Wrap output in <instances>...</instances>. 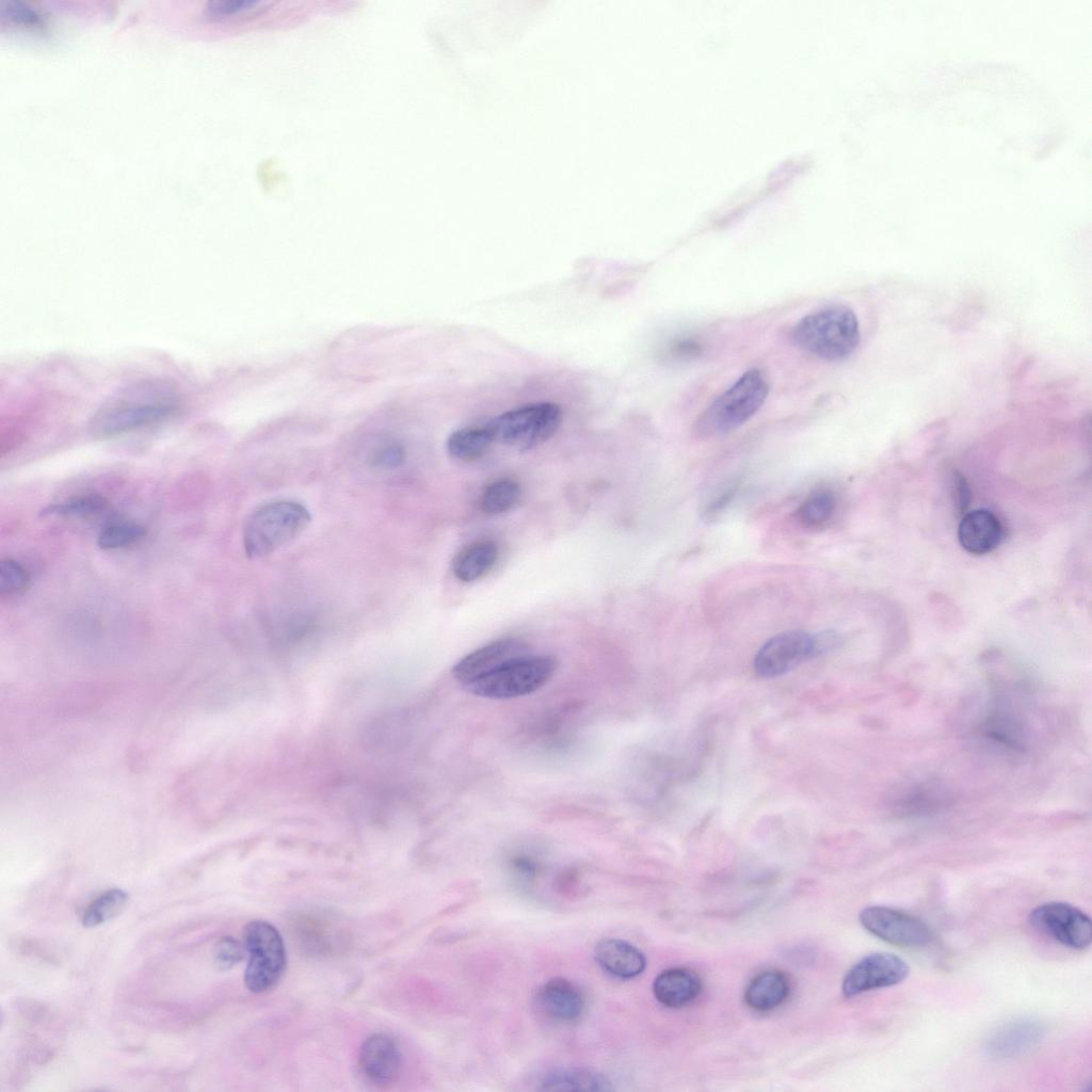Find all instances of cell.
<instances>
[{"label": "cell", "instance_id": "7c38bea8", "mask_svg": "<svg viewBox=\"0 0 1092 1092\" xmlns=\"http://www.w3.org/2000/svg\"><path fill=\"white\" fill-rule=\"evenodd\" d=\"M530 645L519 638L492 641L460 659L452 669L454 678L465 686L503 663L529 654Z\"/></svg>", "mask_w": 1092, "mask_h": 1092}, {"label": "cell", "instance_id": "603a6c76", "mask_svg": "<svg viewBox=\"0 0 1092 1092\" xmlns=\"http://www.w3.org/2000/svg\"><path fill=\"white\" fill-rule=\"evenodd\" d=\"M836 510L835 495L826 488L812 492L796 510V519L805 528L824 526Z\"/></svg>", "mask_w": 1092, "mask_h": 1092}, {"label": "cell", "instance_id": "836d02e7", "mask_svg": "<svg viewBox=\"0 0 1092 1092\" xmlns=\"http://www.w3.org/2000/svg\"><path fill=\"white\" fill-rule=\"evenodd\" d=\"M402 460L403 450L395 444L383 447L375 454V462L385 467L398 466Z\"/></svg>", "mask_w": 1092, "mask_h": 1092}, {"label": "cell", "instance_id": "4fadbf2b", "mask_svg": "<svg viewBox=\"0 0 1092 1092\" xmlns=\"http://www.w3.org/2000/svg\"><path fill=\"white\" fill-rule=\"evenodd\" d=\"M534 1006L547 1019L571 1024L580 1018L585 999L580 987L573 981L557 977L547 980L535 992Z\"/></svg>", "mask_w": 1092, "mask_h": 1092}, {"label": "cell", "instance_id": "ffe728a7", "mask_svg": "<svg viewBox=\"0 0 1092 1092\" xmlns=\"http://www.w3.org/2000/svg\"><path fill=\"white\" fill-rule=\"evenodd\" d=\"M788 978L778 970H766L757 975L744 993L745 1003L756 1011H769L781 1006L788 997Z\"/></svg>", "mask_w": 1092, "mask_h": 1092}, {"label": "cell", "instance_id": "1f68e13d", "mask_svg": "<svg viewBox=\"0 0 1092 1092\" xmlns=\"http://www.w3.org/2000/svg\"><path fill=\"white\" fill-rule=\"evenodd\" d=\"M0 17L23 25H42L41 14L32 6L19 1H0Z\"/></svg>", "mask_w": 1092, "mask_h": 1092}, {"label": "cell", "instance_id": "d6a6232c", "mask_svg": "<svg viewBox=\"0 0 1092 1092\" xmlns=\"http://www.w3.org/2000/svg\"><path fill=\"white\" fill-rule=\"evenodd\" d=\"M738 488L739 483L734 480L717 489L703 510L704 517L708 519L717 517L732 502Z\"/></svg>", "mask_w": 1092, "mask_h": 1092}, {"label": "cell", "instance_id": "d4e9b609", "mask_svg": "<svg viewBox=\"0 0 1092 1092\" xmlns=\"http://www.w3.org/2000/svg\"><path fill=\"white\" fill-rule=\"evenodd\" d=\"M108 500L97 494L79 495L45 507L42 516H91L105 512Z\"/></svg>", "mask_w": 1092, "mask_h": 1092}, {"label": "cell", "instance_id": "cb8c5ba5", "mask_svg": "<svg viewBox=\"0 0 1092 1092\" xmlns=\"http://www.w3.org/2000/svg\"><path fill=\"white\" fill-rule=\"evenodd\" d=\"M520 497L519 484L512 479H499L489 483L480 498L481 510L489 515L504 513L512 509Z\"/></svg>", "mask_w": 1092, "mask_h": 1092}, {"label": "cell", "instance_id": "ba28073f", "mask_svg": "<svg viewBox=\"0 0 1092 1092\" xmlns=\"http://www.w3.org/2000/svg\"><path fill=\"white\" fill-rule=\"evenodd\" d=\"M1029 922L1035 930L1064 947L1082 950L1091 944L1090 917L1070 903H1043L1030 912Z\"/></svg>", "mask_w": 1092, "mask_h": 1092}, {"label": "cell", "instance_id": "8992f818", "mask_svg": "<svg viewBox=\"0 0 1092 1092\" xmlns=\"http://www.w3.org/2000/svg\"><path fill=\"white\" fill-rule=\"evenodd\" d=\"M561 421L562 410L558 404L535 402L504 412L484 425L494 443L528 451L547 441Z\"/></svg>", "mask_w": 1092, "mask_h": 1092}, {"label": "cell", "instance_id": "83f0119b", "mask_svg": "<svg viewBox=\"0 0 1092 1092\" xmlns=\"http://www.w3.org/2000/svg\"><path fill=\"white\" fill-rule=\"evenodd\" d=\"M146 535V528L135 523H114L106 526L97 536L101 549H119L133 545Z\"/></svg>", "mask_w": 1092, "mask_h": 1092}, {"label": "cell", "instance_id": "44dd1931", "mask_svg": "<svg viewBox=\"0 0 1092 1092\" xmlns=\"http://www.w3.org/2000/svg\"><path fill=\"white\" fill-rule=\"evenodd\" d=\"M544 1091H610L611 1082L603 1074L584 1067H564L547 1073L539 1087Z\"/></svg>", "mask_w": 1092, "mask_h": 1092}, {"label": "cell", "instance_id": "3957f363", "mask_svg": "<svg viewBox=\"0 0 1092 1092\" xmlns=\"http://www.w3.org/2000/svg\"><path fill=\"white\" fill-rule=\"evenodd\" d=\"M309 511L300 502L277 500L256 509L243 527V547L251 559L268 557L298 537L309 525Z\"/></svg>", "mask_w": 1092, "mask_h": 1092}, {"label": "cell", "instance_id": "8d00e7d4", "mask_svg": "<svg viewBox=\"0 0 1092 1092\" xmlns=\"http://www.w3.org/2000/svg\"><path fill=\"white\" fill-rule=\"evenodd\" d=\"M516 874L526 881L532 880L536 873V864L528 857H517L513 862Z\"/></svg>", "mask_w": 1092, "mask_h": 1092}, {"label": "cell", "instance_id": "30bf717a", "mask_svg": "<svg viewBox=\"0 0 1092 1092\" xmlns=\"http://www.w3.org/2000/svg\"><path fill=\"white\" fill-rule=\"evenodd\" d=\"M816 655V636L801 630L784 631L769 639L758 649L754 658V670L765 678L777 677Z\"/></svg>", "mask_w": 1092, "mask_h": 1092}, {"label": "cell", "instance_id": "9a60e30c", "mask_svg": "<svg viewBox=\"0 0 1092 1092\" xmlns=\"http://www.w3.org/2000/svg\"><path fill=\"white\" fill-rule=\"evenodd\" d=\"M358 1064L368 1081L384 1088L397 1080L402 1065V1055L391 1037L376 1033L363 1043Z\"/></svg>", "mask_w": 1092, "mask_h": 1092}, {"label": "cell", "instance_id": "52a82bcc", "mask_svg": "<svg viewBox=\"0 0 1092 1092\" xmlns=\"http://www.w3.org/2000/svg\"><path fill=\"white\" fill-rule=\"evenodd\" d=\"M243 945L248 954L245 986L254 993L274 987L286 967V949L279 932L268 921L252 920L243 930Z\"/></svg>", "mask_w": 1092, "mask_h": 1092}, {"label": "cell", "instance_id": "277c9868", "mask_svg": "<svg viewBox=\"0 0 1092 1092\" xmlns=\"http://www.w3.org/2000/svg\"><path fill=\"white\" fill-rule=\"evenodd\" d=\"M769 384L758 369L745 371L701 414L694 424L701 437L723 435L745 423L765 403Z\"/></svg>", "mask_w": 1092, "mask_h": 1092}, {"label": "cell", "instance_id": "f546056e", "mask_svg": "<svg viewBox=\"0 0 1092 1092\" xmlns=\"http://www.w3.org/2000/svg\"><path fill=\"white\" fill-rule=\"evenodd\" d=\"M244 949L241 944L230 936H223L218 940L213 948L214 964L221 970H227L242 960Z\"/></svg>", "mask_w": 1092, "mask_h": 1092}, {"label": "cell", "instance_id": "d590c367", "mask_svg": "<svg viewBox=\"0 0 1092 1092\" xmlns=\"http://www.w3.org/2000/svg\"><path fill=\"white\" fill-rule=\"evenodd\" d=\"M953 488L959 510L963 511L969 504L970 493L965 479L958 473L953 477Z\"/></svg>", "mask_w": 1092, "mask_h": 1092}, {"label": "cell", "instance_id": "ac0fdd59", "mask_svg": "<svg viewBox=\"0 0 1092 1092\" xmlns=\"http://www.w3.org/2000/svg\"><path fill=\"white\" fill-rule=\"evenodd\" d=\"M701 989L700 976L686 967L665 969L653 983L656 999L668 1008H680L690 1003L698 996Z\"/></svg>", "mask_w": 1092, "mask_h": 1092}, {"label": "cell", "instance_id": "2e32d148", "mask_svg": "<svg viewBox=\"0 0 1092 1092\" xmlns=\"http://www.w3.org/2000/svg\"><path fill=\"white\" fill-rule=\"evenodd\" d=\"M958 539L967 552L978 556L985 555L1000 544L1002 526L994 513L977 509L965 514L960 521Z\"/></svg>", "mask_w": 1092, "mask_h": 1092}, {"label": "cell", "instance_id": "6da1fadb", "mask_svg": "<svg viewBox=\"0 0 1092 1092\" xmlns=\"http://www.w3.org/2000/svg\"><path fill=\"white\" fill-rule=\"evenodd\" d=\"M177 408V395L171 386L136 384L102 405L91 418L90 431L98 437L116 436L163 421Z\"/></svg>", "mask_w": 1092, "mask_h": 1092}, {"label": "cell", "instance_id": "7402d4cb", "mask_svg": "<svg viewBox=\"0 0 1092 1092\" xmlns=\"http://www.w3.org/2000/svg\"><path fill=\"white\" fill-rule=\"evenodd\" d=\"M494 444L485 425L466 427L452 432L447 439V451L460 461H475L483 456Z\"/></svg>", "mask_w": 1092, "mask_h": 1092}, {"label": "cell", "instance_id": "e575fe53", "mask_svg": "<svg viewBox=\"0 0 1092 1092\" xmlns=\"http://www.w3.org/2000/svg\"><path fill=\"white\" fill-rule=\"evenodd\" d=\"M700 352V344L693 340H676L668 350L667 354L674 358H687Z\"/></svg>", "mask_w": 1092, "mask_h": 1092}, {"label": "cell", "instance_id": "d6986e66", "mask_svg": "<svg viewBox=\"0 0 1092 1092\" xmlns=\"http://www.w3.org/2000/svg\"><path fill=\"white\" fill-rule=\"evenodd\" d=\"M498 546L493 541H477L463 548L453 559L452 572L463 582L484 577L496 564Z\"/></svg>", "mask_w": 1092, "mask_h": 1092}, {"label": "cell", "instance_id": "e0dca14e", "mask_svg": "<svg viewBox=\"0 0 1092 1092\" xmlns=\"http://www.w3.org/2000/svg\"><path fill=\"white\" fill-rule=\"evenodd\" d=\"M598 966L620 979H631L641 975L646 967L644 953L632 944L620 938L599 941L594 949Z\"/></svg>", "mask_w": 1092, "mask_h": 1092}, {"label": "cell", "instance_id": "9c48e42d", "mask_svg": "<svg viewBox=\"0 0 1092 1092\" xmlns=\"http://www.w3.org/2000/svg\"><path fill=\"white\" fill-rule=\"evenodd\" d=\"M860 921L869 933L898 947L920 948L932 937L930 928L921 919L887 906L864 909Z\"/></svg>", "mask_w": 1092, "mask_h": 1092}, {"label": "cell", "instance_id": "5bb4252c", "mask_svg": "<svg viewBox=\"0 0 1092 1092\" xmlns=\"http://www.w3.org/2000/svg\"><path fill=\"white\" fill-rule=\"evenodd\" d=\"M1044 1033L1043 1024L1034 1018L1011 1019L989 1035L984 1050L990 1057L998 1060L1017 1058L1034 1048Z\"/></svg>", "mask_w": 1092, "mask_h": 1092}, {"label": "cell", "instance_id": "f1b7e54d", "mask_svg": "<svg viewBox=\"0 0 1092 1092\" xmlns=\"http://www.w3.org/2000/svg\"><path fill=\"white\" fill-rule=\"evenodd\" d=\"M30 574L27 568L14 559L0 561V594L13 595L27 588Z\"/></svg>", "mask_w": 1092, "mask_h": 1092}, {"label": "cell", "instance_id": "484cf974", "mask_svg": "<svg viewBox=\"0 0 1092 1092\" xmlns=\"http://www.w3.org/2000/svg\"><path fill=\"white\" fill-rule=\"evenodd\" d=\"M128 901V894L123 889L113 888L96 898L84 911L82 925L86 928L97 927L122 912Z\"/></svg>", "mask_w": 1092, "mask_h": 1092}, {"label": "cell", "instance_id": "8fae6325", "mask_svg": "<svg viewBox=\"0 0 1092 1092\" xmlns=\"http://www.w3.org/2000/svg\"><path fill=\"white\" fill-rule=\"evenodd\" d=\"M909 974L910 967L900 957L890 952H872L848 970L841 990L845 996L851 997L901 983Z\"/></svg>", "mask_w": 1092, "mask_h": 1092}, {"label": "cell", "instance_id": "5b68a950", "mask_svg": "<svg viewBox=\"0 0 1092 1092\" xmlns=\"http://www.w3.org/2000/svg\"><path fill=\"white\" fill-rule=\"evenodd\" d=\"M558 662L547 655L527 654L463 686L468 692L493 700L527 695L545 686L556 673Z\"/></svg>", "mask_w": 1092, "mask_h": 1092}, {"label": "cell", "instance_id": "4dcf8cb0", "mask_svg": "<svg viewBox=\"0 0 1092 1092\" xmlns=\"http://www.w3.org/2000/svg\"><path fill=\"white\" fill-rule=\"evenodd\" d=\"M269 4L262 0H215L208 2L205 10L210 16L222 17L262 10Z\"/></svg>", "mask_w": 1092, "mask_h": 1092}, {"label": "cell", "instance_id": "7a4b0ae2", "mask_svg": "<svg viewBox=\"0 0 1092 1092\" xmlns=\"http://www.w3.org/2000/svg\"><path fill=\"white\" fill-rule=\"evenodd\" d=\"M791 335L801 349L828 362L849 358L861 340L858 319L845 305L828 306L803 317Z\"/></svg>", "mask_w": 1092, "mask_h": 1092}, {"label": "cell", "instance_id": "4316f807", "mask_svg": "<svg viewBox=\"0 0 1092 1092\" xmlns=\"http://www.w3.org/2000/svg\"><path fill=\"white\" fill-rule=\"evenodd\" d=\"M937 788L916 786L900 793L893 804L902 815H919L934 810L942 802Z\"/></svg>", "mask_w": 1092, "mask_h": 1092}]
</instances>
